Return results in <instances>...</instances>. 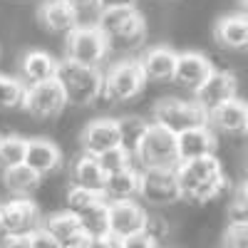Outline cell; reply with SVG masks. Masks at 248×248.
Masks as SVG:
<instances>
[{"label":"cell","instance_id":"b9f144b4","mask_svg":"<svg viewBox=\"0 0 248 248\" xmlns=\"http://www.w3.org/2000/svg\"><path fill=\"white\" fill-rule=\"evenodd\" d=\"M246 176H248V164H246Z\"/></svg>","mask_w":248,"mask_h":248},{"label":"cell","instance_id":"e0dca14e","mask_svg":"<svg viewBox=\"0 0 248 248\" xmlns=\"http://www.w3.org/2000/svg\"><path fill=\"white\" fill-rule=\"evenodd\" d=\"M176 57H179V52H174L171 47H152L141 55L139 65H141V72L147 79L169 82V79H174Z\"/></svg>","mask_w":248,"mask_h":248},{"label":"cell","instance_id":"277c9868","mask_svg":"<svg viewBox=\"0 0 248 248\" xmlns=\"http://www.w3.org/2000/svg\"><path fill=\"white\" fill-rule=\"evenodd\" d=\"M154 124L169 129L171 134H181L194 127H209V112L201 109L196 102H184L176 97H167L156 102L154 107Z\"/></svg>","mask_w":248,"mask_h":248},{"label":"cell","instance_id":"d4e9b609","mask_svg":"<svg viewBox=\"0 0 248 248\" xmlns=\"http://www.w3.org/2000/svg\"><path fill=\"white\" fill-rule=\"evenodd\" d=\"M117 129H119V147L132 159H137L139 144L149 129V122H144L139 117H124V119H117Z\"/></svg>","mask_w":248,"mask_h":248},{"label":"cell","instance_id":"5bb4252c","mask_svg":"<svg viewBox=\"0 0 248 248\" xmlns=\"http://www.w3.org/2000/svg\"><path fill=\"white\" fill-rule=\"evenodd\" d=\"M214 72L211 60L201 52H181L176 57V70H174V82H179L181 87L196 92L209 75Z\"/></svg>","mask_w":248,"mask_h":248},{"label":"cell","instance_id":"74e56055","mask_svg":"<svg viewBox=\"0 0 248 248\" xmlns=\"http://www.w3.org/2000/svg\"><path fill=\"white\" fill-rule=\"evenodd\" d=\"M0 248H30V236H5Z\"/></svg>","mask_w":248,"mask_h":248},{"label":"cell","instance_id":"4fadbf2b","mask_svg":"<svg viewBox=\"0 0 248 248\" xmlns=\"http://www.w3.org/2000/svg\"><path fill=\"white\" fill-rule=\"evenodd\" d=\"M79 147H82V154L87 156H99L119 147L117 119H92L79 134Z\"/></svg>","mask_w":248,"mask_h":248},{"label":"cell","instance_id":"5b68a950","mask_svg":"<svg viewBox=\"0 0 248 248\" xmlns=\"http://www.w3.org/2000/svg\"><path fill=\"white\" fill-rule=\"evenodd\" d=\"M137 159L144 164V169H176L179 167L176 134L152 122L139 144Z\"/></svg>","mask_w":248,"mask_h":248},{"label":"cell","instance_id":"ac0fdd59","mask_svg":"<svg viewBox=\"0 0 248 248\" xmlns=\"http://www.w3.org/2000/svg\"><path fill=\"white\" fill-rule=\"evenodd\" d=\"M214 37L229 50H248V15L241 13L221 17L214 28Z\"/></svg>","mask_w":248,"mask_h":248},{"label":"cell","instance_id":"4316f807","mask_svg":"<svg viewBox=\"0 0 248 248\" xmlns=\"http://www.w3.org/2000/svg\"><path fill=\"white\" fill-rule=\"evenodd\" d=\"M77 218H79V226L90 236H94V238H107L109 236V216H107V201L105 199L99 203H94L92 209H87L85 214H79Z\"/></svg>","mask_w":248,"mask_h":248},{"label":"cell","instance_id":"e575fe53","mask_svg":"<svg viewBox=\"0 0 248 248\" xmlns=\"http://www.w3.org/2000/svg\"><path fill=\"white\" fill-rule=\"evenodd\" d=\"M117 248H159V243L154 238H149L144 231H139L134 236H127V238L117 241Z\"/></svg>","mask_w":248,"mask_h":248},{"label":"cell","instance_id":"52a82bcc","mask_svg":"<svg viewBox=\"0 0 248 248\" xmlns=\"http://www.w3.org/2000/svg\"><path fill=\"white\" fill-rule=\"evenodd\" d=\"M109 45L97 25H77L67 35V60L85 67H97L105 60Z\"/></svg>","mask_w":248,"mask_h":248},{"label":"cell","instance_id":"f35d334b","mask_svg":"<svg viewBox=\"0 0 248 248\" xmlns=\"http://www.w3.org/2000/svg\"><path fill=\"white\" fill-rule=\"evenodd\" d=\"M134 0H102V8H132Z\"/></svg>","mask_w":248,"mask_h":248},{"label":"cell","instance_id":"9c48e42d","mask_svg":"<svg viewBox=\"0 0 248 248\" xmlns=\"http://www.w3.org/2000/svg\"><path fill=\"white\" fill-rule=\"evenodd\" d=\"M67 99L65 92L57 85V79H47L40 85H28L25 87V97H23V107L28 114L37 117V119H47L55 117L65 109Z\"/></svg>","mask_w":248,"mask_h":248},{"label":"cell","instance_id":"cb8c5ba5","mask_svg":"<svg viewBox=\"0 0 248 248\" xmlns=\"http://www.w3.org/2000/svg\"><path fill=\"white\" fill-rule=\"evenodd\" d=\"M3 181H5V189L13 196L28 199L30 194L37 191V186H40V181H43V176L35 174L30 167H25V164H17V167L3 169Z\"/></svg>","mask_w":248,"mask_h":248},{"label":"cell","instance_id":"7402d4cb","mask_svg":"<svg viewBox=\"0 0 248 248\" xmlns=\"http://www.w3.org/2000/svg\"><path fill=\"white\" fill-rule=\"evenodd\" d=\"M37 15L43 20V25L52 32H67L70 35L79 23V17L75 15V10L65 3V0H45Z\"/></svg>","mask_w":248,"mask_h":248},{"label":"cell","instance_id":"2e32d148","mask_svg":"<svg viewBox=\"0 0 248 248\" xmlns=\"http://www.w3.org/2000/svg\"><path fill=\"white\" fill-rule=\"evenodd\" d=\"M62 161V152L55 141L35 137L28 139V149H25V167H30L35 174L45 176L50 171H55Z\"/></svg>","mask_w":248,"mask_h":248},{"label":"cell","instance_id":"ab89813d","mask_svg":"<svg viewBox=\"0 0 248 248\" xmlns=\"http://www.w3.org/2000/svg\"><path fill=\"white\" fill-rule=\"evenodd\" d=\"M5 238V233H3V223H0V241H3Z\"/></svg>","mask_w":248,"mask_h":248},{"label":"cell","instance_id":"d6986e66","mask_svg":"<svg viewBox=\"0 0 248 248\" xmlns=\"http://www.w3.org/2000/svg\"><path fill=\"white\" fill-rule=\"evenodd\" d=\"M139 171L134 167H127L122 171L107 174L105 179V189H102V196L105 201H132L134 196H139Z\"/></svg>","mask_w":248,"mask_h":248},{"label":"cell","instance_id":"d590c367","mask_svg":"<svg viewBox=\"0 0 248 248\" xmlns=\"http://www.w3.org/2000/svg\"><path fill=\"white\" fill-rule=\"evenodd\" d=\"M30 248H62V246H60L57 238H52L43 226H40L35 233H30Z\"/></svg>","mask_w":248,"mask_h":248},{"label":"cell","instance_id":"f1b7e54d","mask_svg":"<svg viewBox=\"0 0 248 248\" xmlns=\"http://www.w3.org/2000/svg\"><path fill=\"white\" fill-rule=\"evenodd\" d=\"M25 97V85L15 77L0 75V109H10V107H20Z\"/></svg>","mask_w":248,"mask_h":248},{"label":"cell","instance_id":"44dd1931","mask_svg":"<svg viewBox=\"0 0 248 248\" xmlns=\"http://www.w3.org/2000/svg\"><path fill=\"white\" fill-rule=\"evenodd\" d=\"M246 122H248V105L241 99L226 102V105L216 107L209 114V124H214V127H218L221 132H229V134H243Z\"/></svg>","mask_w":248,"mask_h":248},{"label":"cell","instance_id":"30bf717a","mask_svg":"<svg viewBox=\"0 0 248 248\" xmlns=\"http://www.w3.org/2000/svg\"><path fill=\"white\" fill-rule=\"evenodd\" d=\"M139 179V196L154 206H169L181 199L174 169H144Z\"/></svg>","mask_w":248,"mask_h":248},{"label":"cell","instance_id":"ffe728a7","mask_svg":"<svg viewBox=\"0 0 248 248\" xmlns=\"http://www.w3.org/2000/svg\"><path fill=\"white\" fill-rule=\"evenodd\" d=\"M57 65H60V62H57L50 52L30 50V52H25L23 62H20V72H23V77H25L28 85H40V82L55 79Z\"/></svg>","mask_w":248,"mask_h":248},{"label":"cell","instance_id":"8fae6325","mask_svg":"<svg viewBox=\"0 0 248 248\" xmlns=\"http://www.w3.org/2000/svg\"><path fill=\"white\" fill-rule=\"evenodd\" d=\"M236 92H238L236 75L229 72V70H214L209 75V79H206L203 85L194 92L196 94L194 102H196L201 109H206V112L211 114L216 107H221V105H226V102L236 99Z\"/></svg>","mask_w":248,"mask_h":248},{"label":"cell","instance_id":"6da1fadb","mask_svg":"<svg viewBox=\"0 0 248 248\" xmlns=\"http://www.w3.org/2000/svg\"><path fill=\"white\" fill-rule=\"evenodd\" d=\"M174 171H176V184H179L181 199L206 203V201L216 199L218 194H223V189H226V174L216 156L181 161Z\"/></svg>","mask_w":248,"mask_h":248},{"label":"cell","instance_id":"3957f363","mask_svg":"<svg viewBox=\"0 0 248 248\" xmlns=\"http://www.w3.org/2000/svg\"><path fill=\"white\" fill-rule=\"evenodd\" d=\"M55 79L62 87V92H65L67 105H75V107L92 105V102L102 94V82H105V77L99 75L97 67L77 65V62H72V60L60 62Z\"/></svg>","mask_w":248,"mask_h":248},{"label":"cell","instance_id":"83f0119b","mask_svg":"<svg viewBox=\"0 0 248 248\" xmlns=\"http://www.w3.org/2000/svg\"><path fill=\"white\" fill-rule=\"evenodd\" d=\"M25 149L28 139L17 134H0V167L10 169L17 164H25Z\"/></svg>","mask_w":248,"mask_h":248},{"label":"cell","instance_id":"603a6c76","mask_svg":"<svg viewBox=\"0 0 248 248\" xmlns=\"http://www.w3.org/2000/svg\"><path fill=\"white\" fill-rule=\"evenodd\" d=\"M105 179H107V174L102 171V167L97 164L94 156L82 154L75 161V167H72V186L102 194V189H105Z\"/></svg>","mask_w":248,"mask_h":248},{"label":"cell","instance_id":"60d3db41","mask_svg":"<svg viewBox=\"0 0 248 248\" xmlns=\"http://www.w3.org/2000/svg\"><path fill=\"white\" fill-rule=\"evenodd\" d=\"M243 134H246V137H248V122H246V132H243Z\"/></svg>","mask_w":248,"mask_h":248},{"label":"cell","instance_id":"484cf974","mask_svg":"<svg viewBox=\"0 0 248 248\" xmlns=\"http://www.w3.org/2000/svg\"><path fill=\"white\" fill-rule=\"evenodd\" d=\"M43 229H45L52 238H57L60 246H62L67 238H72V236L82 229V226H79V218L65 209V211H55V214H50V216L43 221Z\"/></svg>","mask_w":248,"mask_h":248},{"label":"cell","instance_id":"8992f818","mask_svg":"<svg viewBox=\"0 0 248 248\" xmlns=\"http://www.w3.org/2000/svg\"><path fill=\"white\" fill-rule=\"evenodd\" d=\"M144 77L139 60H122L117 65H112L105 75L102 82V94L112 102H122V99H132L144 90Z\"/></svg>","mask_w":248,"mask_h":248},{"label":"cell","instance_id":"4dcf8cb0","mask_svg":"<svg viewBox=\"0 0 248 248\" xmlns=\"http://www.w3.org/2000/svg\"><path fill=\"white\" fill-rule=\"evenodd\" d=\"M94 159H97V164L102 167V171H105V174H114V171H122V169L132 167V156L124 152L122 147H114V149H109L105 154L94 156Z\"/></svg>","mask_w":248,"mask_h":248},{"label":"cell","instance_id":"836d02e7","mask_svg":"<svg viewBox=\"0 0 248 248\" xmlns=\"http://www.w3.org/2000/svg\"><path fill=\"white\" fill-rule=\"evenodd\" d=\"M144 233L159 243V241H164V238L169 236V223L164 221L161 216H147V223H144Z\"/></svg>","mask_w":248,"mask_h":248},{"label":"cell","instance_id":"7a4b0ae2","mask_svg":"<svg viewBox=\"0 0 248 248\" xmlns=\"http://www.w3.org/2000/svg\"><path fill=\"white\" fill-rule=\"evenodd\" d=\"M97 30L105 35L107 45L119 50L137 47L144 35H147V23L141 13L132 8H102L97 17Z\"/></svg>","mask_w":248,"mask_h":248},{"label":"cell","instance_id":"9a60e30c","mask_svg":"<svg viewBox=\"0 0 248 248\" xmlns=\"http://www.w3.org/2000/svg\"><path fill=\"white\" fill-rule=\"evenodd\" d=\"M176 152H179V164L191 161V159H203L214 156L216 152V134L209 127H194L176 134Z\"/></svg>","mask_w":248,"mask_h":248},{"label":"cell","instance_id":"f546056e","mask_svg":"<svg viewBox=\"0 0 248 248\" xmlns=\"http://www.w3.org/2000/svg\"><path fill=\"white\" fill-rule=\"evenodd\" d=\"M102 199L105 196L97 194V191H87V189H79V186H72V189L67 191V211L79 216V214H85L87 209H92L94 203H99Z\"/></svg>","mask_w":248,"mask_h":248},{"label":"cell","instance_id":"1f68e13d","mask_svg":"<svg viewBox=\"0 0 248 248\" xmlns=\"http://www.w3.org/2000/svg\"><path fill=\"white\" fill-rule=\"evenodd\" d=\"M223 248H248V221H229L223 231Z\"/></svg>","mask_w":248,"mask_h":248},{"label":"cell","instance_id":"8d00e7d4","mask_svg":"<svg viewBox=\"0 0 248 248\" xmlns=\"http://www.w3.org/2000/svg\"><path fill=\"white\" fill-rule=\"evenodd\" d=\"M65 3L75 10V15H85V13H92V10H102V0H65Z\"/></svg>","mask_w":248,"mask_h":248},{"label":"cell","instance_id":"d6a6232c","mask_svg":"<svg viewBox=\"0 0 248 248\" xmlns=\"http://www.w3.org/2000/svg\"><path fill=\"white\" fill-rule=\"evenodd\" d=\"M229 214H231V221H248V179L236 189Z\"/></svg>","mask_w":248,"mask_h":248},{"label":"cell","instance_id":"ba28073f","mask_svg":"<svg viewBox=\"0 0 248 248\" xmlns=\"http://www.w3.org/2000/svg\"><path fill=\"white\" fill-rule=\"evenodd\" d=\"M0 223H3L5 236H30L43 226V218L35 201L13 199L0 206Z\"/></svg>","mask_w":248,"mask_h":248},{"label":"cell","instance_id":"7c38bea8","mask_svg":"<svg viewBox=\"0 0 248 248\" xmlns=\"http://www.w3.org/2000/svg\"><path fill=\"white\" fill-rule=\"evenodd\" d=\"M107 216H109V236L114 241H122L127 236L144 231V223H147L149 214L134 201H109Z\"/></svg>","mask_w":248,"mask_h":248}]
</instances>
